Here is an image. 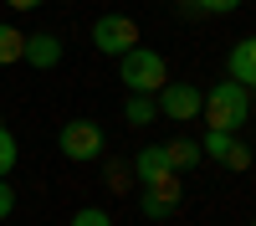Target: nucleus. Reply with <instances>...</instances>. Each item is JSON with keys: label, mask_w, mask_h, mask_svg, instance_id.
<instances>
[{"label": "nucleus", "mask_w": 256, "mask_h": 226, "mask_svg": "<svg viewBox=\"0 0 256 226\" xmlns=\"http://www.w3.org/2000/svg\"><path fill=\"white\" fill-rule=\"evenodd\" d=\"M226 77L256 93V36H241L236 47L226 52Z\"/></svg>", "instance_id": "7"}, {"label": "nucleus", "mask_w": 256, "mask_h": 226, "mask_svg": "<svg viewBox=\"0 0 256 226\" xmlns=\"http://www.w3.org/2000/svg\"><path fill=\"white\" fill-rule=\"evenodd\" d=\"M102 144H108V139H102V123H92V118H67L62 134H56V149L67 159H77V164L82 159H98Z\"/></svg>", "instance_id": "4"}, {"label": "nucleus", "mask_w": 256, "mask_h": 226, "mask_svg": "<svg viewBox=\"0 0 256 226\" xmlns=\"http://www.w3.org/2000/svg\"><path fill=\"white\" fill-rule=\"evenodd\" d=\"M220 164H226V170H230V175H241V170H251V149H246V144H241V139H230V149L220 154Z\"/></svg>", "instance_id": "14"}, {"label": "nucleus", "mask_w": 256, "mask_h": 226, "mask_svg": "<svg viewBox=\"0 0 256 226\" xmlns=\"http://www.w3.org/2000/svg\"><path fill=\"white\" fill-rule=\"evenodd\" d=\"M16 159H20L16 134H6V129H0V175H10V170H16Z\"/></svg>", "instance_id": "16"}, {"label": "nucleus", "mask_w": 256, "mask_h": 226, "mask_svg": "<svg viewBox=\"0 0 256 226\" xmlns=\"http://www.w3.org/2000/svg\"><path fill=\"white\" fill-rule=\"evenodd\" d=\"M118 82L128 93H159L164 82H169V62H164V52H154V47H138L134 52H123L118 57Z\"/></svg>", "instance_id": "2"}, {"label": "nucleus", "mask_w": 256, "mask_h": 226, "mask_svg": "<svg viewBox=\"0 0 256 226\" xmlns=\"http://www.w3.org/2000/svg\"><path fill=\"white\" fill-rule=\"evenodd\" d=\"M102 185H108L113 195H123L128 185H134V159H108L102 164Z\"/></svg>", "instance_id": "12"}, {"label": "nucleus", "mask_w": 256, "mask_h": 226, "mask_svg": "<svg viewBox=\"0 0 256 226\" xmlns=\"http://www.w3.org/2000/svg\"><path fill=\"white\" fill-rule=\"evenodd\" d=\"M72 226H113V216H108V211H98V205H88V211H77V216H72Z\"/></svg>", "instance_id": "17"}, {"label": "nucleus", "mask_w": 256, "mask_h": 226, "mask_svg": "<svg viewBox=\"0 0 256 226\" xmlns=\"http://www.w3.org/2000/svg\"><path fill=\"white\" fill-rule=\"evenodd\" d=\"M200 16H226V11H241V0H195Z\"/></svg>", "instance_id": "18"}, {"label": "nucleus", "mask_w": 256, "mask_h": 226, "mask_svg": "<svg viewBox=\"0 0 256 226\" xmlns=\"http://www.w3.org/2000/svg\"><path fill=\"white\" fill-rule=\"evenodd\" d=\"M20 62H31L36 72L62 67V36H52V31H31V36H26V52H20Z\"/></svg>", "instance_id": "8"}, {"label": "nucleus", "mask_w": 256, "mask_h": 226, "mask_svg": "<svg viewBox=\"0 0 256 226\" xmlns=\"http://www.w3.org/2000/svg\"><path fill=\"white\" fill-rule=\"evenodd\" d=\"M251 103H256V98H251Z\"/></svg>", "instance_id": "22"}, {"label": "nucleus", "mask_w": 256, "mask_h": 226, "mask_svg": "<svg viewBox=\"0 0 256 226\" xmlns=\"http://www.w3.org/2000/svg\"><path fill=\"white\" fill-rule=\"evenodd\" d=\"M230 139H236V134H220V129H210V134L200 139V154H205V159H220V154L230 149Z\"/></svg>", "instance_id": "15"}, {"label": "nucleus", "mask_w": 256, "mask_h": 226, "mask_svg": "<svg viewBox=\"0 0 256 226\" xmlns=\"http://www.w3.org/2000/svg\"><path fill=\"white\" fill-rule=\"evenodd\" d=\"M251 226H256V221H251Z\"/></svg>", "instance_id": "21"}, {"label": "nucleus", "mask_w": 256, "mask_h": 226, "mask_svg": "<svg viewBox=\"0 0 256 226\" xmlns=\"http://www.w3.org/2000/svg\"><path fill=\"white\" fill-rule=\"evenodd\" d=\"M164 175H174V164H169V149L164 144H144V149L134 154V180L138 185H154Z\"/></svg>", "instance_id": "9"}, {"label": "nucleus", "mask_w": 256, "mask_h": 226, "mask_svg": "<svg viewBox=\"0 0 256 226\" xmlns=\"http://www.w3.org/2000/svg\"><path fill=\"white\" fill-rule=\"evenodd\" d=\"M6 6H10V11H36L41 0H6Z\"/></svg>", "instance_id": "20"}, {"label": "nucleus", "mask_w": 256, "mask_h": 226, "mask_svg": "<svg viewBox=\"0 0 256 226\" xmlns=\"http://www.w3.org/2000/svg\"><path fill=\"white\" fill-rule=\"evenodd\" d=\"M164 149H169V164H174V175H195L200 170V139L195 134H174V139H164Z\"/></svg>", "instance_id": "10"}, {"label": "nucleus", "mask_w": 256, "mask_h": 226, "mask_svg": "<svg viewBox=\"0 0 256 226\" xmlns=\"http://www.w3.org/2000/svg\"><path fill=\"white\" fill-rule=\"evenodd\" d=\"M154 103H159V113H164V118H174V123H190V118H200L205 88H195V82H174V77H169L164 88L154 93Z\"/></svg>", "instance_id": "5"}, {"label": "nucleus", "mask_w": 256, "mask_h": 226, "mask_svg": "<svg viewBox=\"0 0 256 226\" xmlns=\"http://www.w3.org/2000/svg\"><path fill=\"white\" fill-rule=\"evenodd\" d=\"M154 113H159L154 93H128V103H123V118L134 123V129H144V123H154Z\"/></svg>", "instance_id": "11"}, {"label": "nucleus", "mask_w": 256, "mask_h": 226, "mask_svg": "<svg viewBox=\"0 0 256 226\" xmlns=\"http://www.w3.org/2000/svg\"><path fill=\"white\" fill-rule=\"evenodd\" d=\"M10 211H16V190L6 185V175H0V221H6Z\"/></svg>", "instance_id": "19"}, {"label": "nucleus", "mask_w": 256, "mask_h": 226, "mask_svg": "<svg viewBox=\"0 0 256 226\" xmlns=\"http://www.w3.org/2000/svg\"><path fill=\"white\" fill-rule=\"evenodd\" d=\"M92 47L102 52V57H123V52H134L138 47V21L134 16H98L92 21Z\"/></svg>", "instance_id": "3"}, {"label": "nucleus", "mask_w": 256, "mask_h": 226, "mask_svg": "<svg viewBox=\"0 0 256 226\" xmlns=\"http://www.w3.org/2000/svg\"><path fill=\"white\" fill-rule=\"evenodd\" d=\"M180 195H184L180 175H164V180H154V185H144V195H138V216H148V221H169V216L180 211Z\"/></svg>", "instance_id": "6"}, {"label": "nucleus", "mask_w": 256, "mask_h": 226, "mask_svg": "<svg viewBox=\"0 0 256 226\" xmlns=\"http://www.w3.org/2000/svg\"><path fill=\"white\" fill-rule=\"evenodd\" d=\"M20 52H26V31H16L0 21V67H10V62H20Z\"/></svg>", "instance_id": "13"}, {"label": "nucleus", "mask_w": 256, "mask_h": 226, "mask_svg": "<svg viewBox=\"0 0 256 226\" xmlns=\"http://www.w3.org/2000/svg\"><path fill=\"white\" fill-rule=\"evenodd\" d=\"M251 88H241V82H216V88H205V103H200V118L210 123V129H220V134H241L246 129V118H251Z\"/></svg>", "instance_id": "1"}]
</instances>
